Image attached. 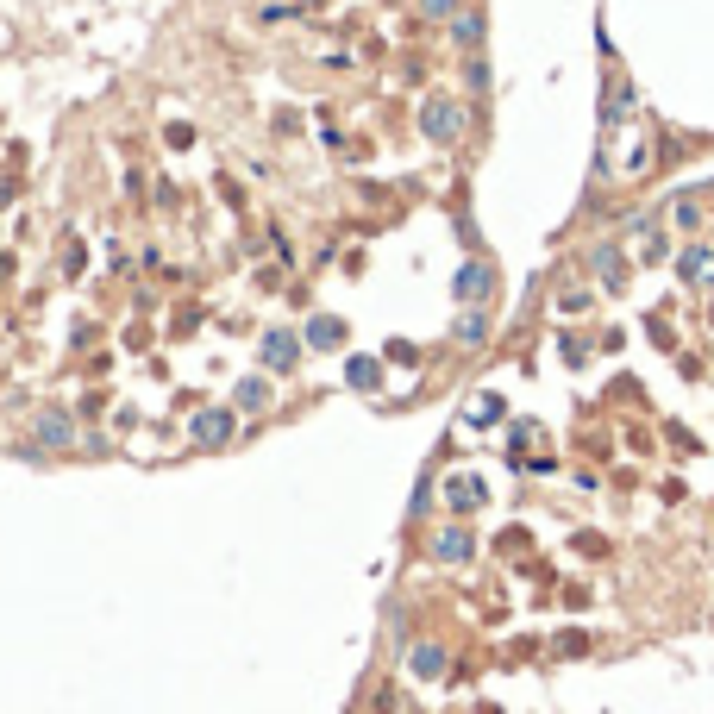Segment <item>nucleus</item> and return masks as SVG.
I'll use <instances>...</instances> for the list:
<instances>
[{"label":"nucleus","mask_w":714,"mask_h":714,"mask_svg":"<svg viewBox=\"0 0 714 714\" xmlns=\"http://www.w3.org/2000/svg\"><path fill=\"white\" fill-rule=\"evenodd\" d=\"M232 408H238V414H264V408H270V383H264V376H238Z\"/></svg>","instance_id":"nucleus-14"},{"label":"nucleus","mask_w":714,"mask_h":714,"mask_svg":"<svg viewBox=\"0 0 714 714\" xmlns=\"http://www.w3.org/2000/svg\"><path fill=\"white\" fill-rule=\"evenodd\" d=\"M489 502V489H483V476H445V508L451 514H476V508H483Z\"/></svg>","instance_id":"nucleus-6"},{"label":"nucleus","mask_w":714,"mask_h":714,"mask_svg":"<svg viewBox=\"0 0 714 714\" xmlns=\"http://www.w3.org/2000/svg\"><path fill=\"white\" fill-rule=\"evenodd\" d=\"M489 420H502V395H483V401L470 408V426H489Z\"/></svg>","instance_id":"nucleus-21"},{"label":"nucleus","mask_w":714,"mask_h":714,"mask_svg":"<svg viewBox=\"0 0 714 714\" xmlns=\"http://www.w3.org/2000/svg\"><path fill=\"white\" fill-rule=\"evenodd\" d=\"M589 351H595L589 339H570V332H564V339H558V357H564L570 370H583V364H589Z\"/></svg>","instance_id":"nucleus-19"},{"label":"nucleus","mask_w":714,"mask_h":714,"mask_svg":"<svg viewBox=\"0 0 714 714\" xmlns=\"http://www.w3.org/2000/svg\"><path fill=\"white\" fill-rule=\"evenodd\" d=\"M464 126H470V113H464L458 94H426L420 101V138L426 145H458Z\"/></svg>","instance_id":"nucleus-1"},{"label":"nucleus","mask_w":714,"mask_h":714,"mask_svg":"<svg viewBox=\"0 0 714 714\" xmlns=\"http://www.w3.org/2000/svg\"><path fill=\"white\" fill-rule=\"evenodd\" d=\"M589 270L602 276V289H608V295H621V289H627V276H633V270H627V257H621V238H595V245H589Z\"/></svg>","instance_id":"nucleus-3"},{"label":"nucleus","mask_w":714,"mask_h":714,"mask_svg":"<svg viewBox=\"0 0 714 714\" xmlns=\"http://www.w3.org/2000/svg\"><path fill=\"white\" fill-rule=\"evenodd\" d=\"M38 445H51V451L57 445H76V420H69L63 408H44L38 414Z\"/></svg>","instance_id":"nucleus-12"},{"label":"nucleus","mask_w":714,"mask_h":714,"mask_svg":"<svg viewBox=\"0 0 714 714\" xmlns=\"http://www.w3.org/2000/svg\"><path fill=\"white\" fill-rule=\"evenodd\" d=\"M451 295H458L464 307H483L495 295V264H483V257H470V264L451 276Z\"/></svg>","instance_id":"nucleus-4"},{"label":"nucleus","mask_w":714,"mask_h":714,"mask_svg":"<svg viewBox=\"0 0 714 714\" xmlns=\"http://www.w3.org/2000/svg\"><path fill=\"white\" fill-rule=\"evenodd\" d=\"M345 383L376 395V389H383V364H376V357H345Z\"/></svg>","instance_id":"nucleus-15"},{"label":"nucleus","mask_w":714,"mask_h":714,"mask_svg":"<svg viewBox=\"0 0 714 714\" xmlns=\"http://www.w3.org/2000/svg\"><path fill=\"white\" fill-rule=\"evenodd\" d=\"M257 357H264V370L289 376V370L301 364V339H295L289 326H270V332H264V345H257Z\"/></svg>","instance_id":"nucleus-5"},{"label":"nucleus","mask_w":714,"mask_h":714,"mask_svg":"<svg viewBox=\"0 0 714 714\" xmlns=\"http://www.w3.org/2000/svg\"><path fill=\"white\" fill-rule=\"evenodd\" d=\"M301 345H314V351H345V320L339 314H314L301 332Z\"/></svg>","instance_id":"nucleus-9"},{"label":"nucleus","mask_w":714,"mask_h":714,"mask_svg":"<svg viewBox=\"0 0 714 714\" xmlns=\"http://www.w3.org/2000/svg\"><path fill=\"white\" fill-rule=\"evenodd\" d=\"M458 13H464V0H420V19H433V26H451Z\"/></svg>","instance_id":"nucleus-17"},{"label":"nucleus","mask_w":714,"mask_h":714,"mask_svg":"<svg viewBox=\"0 0 714 714\" xmlns=\"http://www.w3.org/2000/svg\"><path fill=\"white\" fill-rule=\"evenodd\" d=\"M483 339H489V314H483V307H464V314H458V326H451V345L476 351Z\"/></svg>","instance_id":"nucleus-13"},{"label":"nucleus","mask_w":714,"mask_h":714,"mask_svg":"<svg viewBox=\"0 0 714 714\" xmlns=\"http://www.w3.org/2000/svg\"><path fill=\"white\" fill-rule=\"evenodd\" d=\"M639 257H646V264H664V257H671V238H664V232H652V238H646V251H639Z\"/></svg>","instance_id":"nucleus-22"},{"label":"nucleus","mask_w":714,"mask_h":714,"mask_svg":"<svg viewBox=\"0 0 714 714\" xmlns=\"http://www.w3.org/2000/svg\"><path fill=\"white\" fill-rule=\"evenodd\" d=\"M589 307H595L589 289H564V295H558V314H564V320H570V314H589Z\"/></svg>","instance_id":"nucleus-20"},{"label":"nucleus","mask_w":714,"mask_h":714,"mask_svg":"<svg viewBox=\"0 0 714 714\" xmlns=\"http://www.w3.org/2000/svg\"><path fill=\"white\" fill-rule=\"evenodd\" d=\"M445 32H451V44H458V51H464V57H483V38H489V19H483V13H476V7H464V13H458V19H451V26H445Z\"/></svg>","instance_id":"nucleus-7"},{"label":"nucleus","mask_w":714,"mask_h":714,"mask_svg":"<svg viewBox=\"0 0 714 714\" xmlns=\"http://www.w3.org/2000/svg\"><path fill=\"white\" fill-rule=\"evenodd\" d=\"M464 88H470V101H483V94H489V63L483 57L464 63Z\"/></svg>","instance_id":"nucleus-18"},{"label":"nucleus","mask_w":714,"mask_h":714,"mask_svg":"<svg viewBox=\"0 0 714 714\" xmlns=\"http://www.w3.org/2000/svg\"><path fill=\"white\" fill-rule=\"evenodd\" d=\"M677 276L689 282V289H702V282L714 276V245H683V257H677Z\"/></svg>","instance_id":"nucleus-11"},{"label":"nucleus","mask_w":714,"mask_h":714,"mask_svg":"<svg viewBox=\"0 0 714 714\" xmlns=\"http://www.w3.org/2000/svg\"><path fill=\"white\" fill-rule=\"evenodd\" d=\"M708 195H714V188H708Z\"/></svg>","instance_id":"nucleus-23"},{"label":"nucleus","mask_w":714,"mask_h":714,"mask_svg":"<svg viewBox=\"0 0 714 714\" xmlns=\"http://www.w3.org/2000/svg\"><path fill=\"white\" fill-rule=\"evenodd\" d=\"M445 664H451V658H445L439 639H420V646L408 652V671H414L420 683H439V677H445Z\"/></svg>","instance_id":"nucleus-10"},{"label":"nucleus","mask_w":714,"mask_h":714,"mask_svg":"<svg viewBox=\"0 0 714 714\" xmlns=\"http://www.w3.org/2000/svg\"><path fill=\"white\" fill-rule=\"evenodd\" d=\"M232 433H238L232 408H201L195 420H188V439H195L201 451H226V445H232Z\"/></svg>","instance_id":"nucleus-2"},{"label":"nucleus","mask_w":714,"mask_h":714,"mask_svg":"<svg viewBox=\"0 0 714 714\" xmlns=\"http://www.w3.org/2000/svg\"><path fill=\"white\" fill-rule=\"evenodd\" d=\"M433 558L439 564H470L476 558V533L470 527H439L433 533Z\"/></svg>","instance_id":"nucleus-8"},{"label":"nucleus","mask_w":714,"mask_h":714,"mask_svg":"<svg viewBox=\"0 0 714 714\" xmlns=\"http://www.w3.org/2000/svg\"><path fill=\"white\" fill-rule=\"evenodd\" d=\"M696 195H702V188H689V195L671 207V220H677L683 232H696V226H702V201H696Z\"/></svg>","instance_id":"nucleus-16"}]
</instances>
